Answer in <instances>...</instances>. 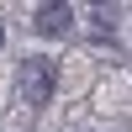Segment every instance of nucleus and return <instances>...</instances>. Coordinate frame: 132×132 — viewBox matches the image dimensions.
<instances>
[{
	"label": "nucleus",
	"instance_id": "obj_1",
	"mask_svg": "<svg viewBox=\"0 0 132 132\" xmlns=\"http://www.w3.org/2000/svg\"><path fill=\"white\" fill-rule=\"evenodd\" d=\"M53 90H58V63L53 58H42V53H32V58H21V69H16V95H21V106H48L53 101Z\"/></svg>",
	"mask_w": 132,
	"mask_h": 132
},
{
	"label": "nucleus",
	"instance_id": "obj_3",
	"mask_svg": "<svg viewBox=\"0 0 132 132\" xmlns=\"http://www.w3.org/2000/svg\"><path fill=\"white\" fill-rule=\"evenodd\" d=\"M0 42H5V27H0Z\"/></svg>",
	"mask_w": 132,
	"mask_h": 132
},
{
	"label": "nucleus",
	"instance_id": "obj_2",
	"mask_svg": "<svg viewBox=\"0 0 132 132\" xmlns=\"http://www.w3.org/2000/svg\"><path fill=\"white\" fill-rule=\"evenodd\" d=\"M69 27H74V11L69 5H42L37 11V32H48V37H63Z\"/></svg>",
	"mask_w": 132,
	"mask_h": 132
}]
</instances>
